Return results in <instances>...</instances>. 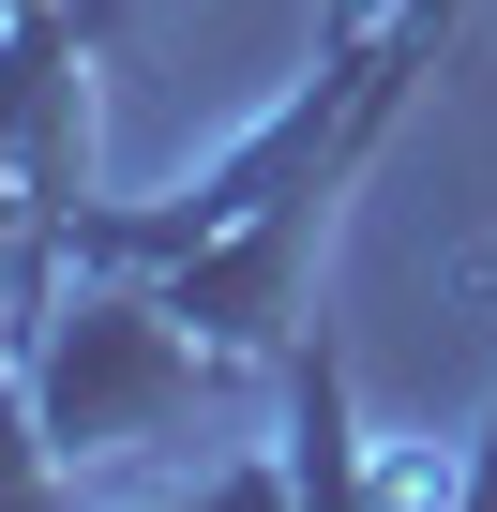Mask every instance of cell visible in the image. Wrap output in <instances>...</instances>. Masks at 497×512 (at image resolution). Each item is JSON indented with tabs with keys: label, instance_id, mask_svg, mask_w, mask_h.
Wrapping results in <instances>:
<instances>
[{
	"label": "cell",
	"instance_id": "obj_2",
	"mask_svg": "<svg viewBox=\"0 0 497 512\" xmlns=\"http://www.w3.org/2000/svg\"><path fill=\"white\" fill-rule=\"evenodd\" d=\"M136 512H302V482H287V437H272V452H226V467L181 482V497H136Z\"/></svg>",
	"mask_w": 497,
	"mask_h": 512
},
{
	"label": "cell",
	"instance_id": "obj_1",
	"mask_svg": "<svg viewBox=\"0 0 497 512\" xmlns=\"http://www.w3.org/2000/svg\"><path fill=\"white\" fill-rule=\"evenodd\" d=\"M91 302L61 317L46 302V332H31V407H46V437H61V467H106V452H136V437H166L211 377H241L226 347H196L151 287H121V272H76Z\"/></svg>",
	"mask_w": 497,
	"mask_h": 512
}]
</instances>
